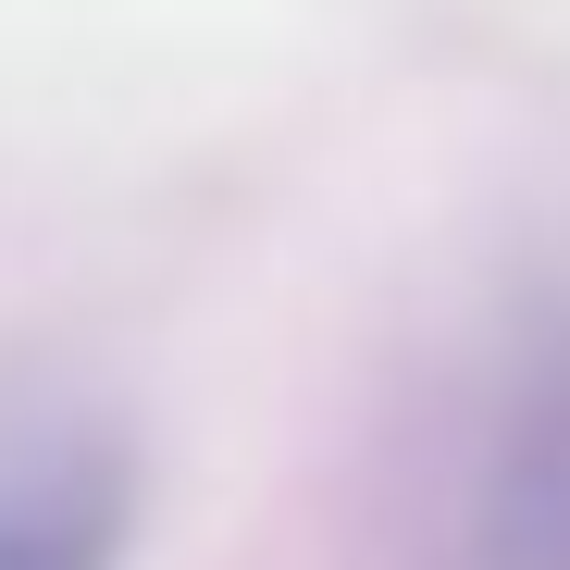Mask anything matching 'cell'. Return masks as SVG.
Wrapping results in <instances>:
<instances>
[{"instance_id": "cell-1", "label": "cell", "mask_w": 570, "mask_h": 570, "mask_svg": "<svg viewBox=\"0 0 570 570\" xmlns=\"http://www.w3.org/2000/svg\"><path fill=\"white\" fill-rule=\"evenodd\" d=\"M410 570H570V261L497 311L434 422Z\"/></svg>"}, {"instance_id": "cell-2", "label": "cell", "mask_w": 570, "mask_h": 570, "mask_svg": "<svg viewBox=\"0 0 570 570\" xmlns=\"http://www.w3.org/2000/svg\"><path fill=\"white\" fill-rule=\"evenodd\" d=\"M137 434L75 385H0V570H125Z\"/></svg>"}]
</instances>
